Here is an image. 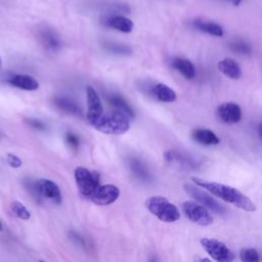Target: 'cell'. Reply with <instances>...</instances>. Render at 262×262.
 <instances>
[{
  "label": "cell",
  "instance_id": "5b68a950",
  "mask_svg": "<svg viewBox=\"0 0 262 262\" xmlns=\"http://www.w3.org/2000/svg\"><path fill=\"white\" fill-rule=\"evenodd\" d=\"M201 245L205 251L217 262H233L234 254L229 250V248L222 242L204 237L201 239Z\"/></svg>",
  "mask_w": 262,
  "mask_h": 262
},
{
  "label": "cell",
  "instance_id": "d4e9b609",
  "mask_svg": "<svg viewBox=\"0 0 262 262\" xmlns=\"http://www.w3.org/2000/svg\"><path fill=\"white\" fill-rule=\"evenodd\" d=\"M104 48L113 53H116V54H129L131 53V48L127 45H124V44H119V43H113V42H106L104 43Z\"/></svg>",
  "mask_w": 262,
  "mask_h": 262
},
{
  "label": "cell",
  "instance_id": "ba28073f",
  "mask_svg": "<svg viewBox=\"0 0 262 262\" xmlns=\"http://www.w3.org/2000/svg\"><path fill=\"white\" fill-rule=\"evenodd\" d=\"M120 195V189L114 184L99 185L92 192L89 199L96 205L106 206L111 205L118 200Z\"/></svg>",
  "mask_w": 262,
  "mask_h": 262
},
{
  "label": "cell",
  "instance_id": "e575fe53",
  "mask_svg": "<svg viewBox=\"0 0 262 262\" xmlns=\"http://www.w3.org/2000/svg\"><path fill=\"white\" fill-rule=\"evenodd\" d=\"M0 67H1V57H0Z\"/></svg>",
  "mask_w": 262,
  "mask_h": 262
},
{
  "label": "cell",
  "instance_id": "7c38bea8",
  "mask_svg": "<svg viewBox=\"0 0 262 262\" xmlns=\"http://www.w3.org/2000/svg\"><path fill=\"white\" fill-rule=\"evenodd\" d=\"M38 38L41 44L49 51H57L61 46L57 34L51 28L44 27L40 29L38 32Z\"/></svg>",
  "mask_w": 262,
  "mask_h": 262
},
{
  "label": "cell",
  "instance_id": "8fae6325",
  "mask_svg": "<svg viewBox=\"0 0 262 262\" xmlns=\"http://www.w3.org/2000/svg\"><path fill=\"white\" fill-rule=\"evenodd\" d=\"M218 118L227 124H234L242 119V108L237 103L225 102L217 108Z\"/></svg>",
  "mask_w": 262,
  "mask_h": 262
},
{
  "label": "cell",
  "instance_id": "cb8c5ba5",
  "mask_svg": "<svg viewBox=\"0 0 262 262\" xmlns=\"http://www.w3.org/2000/svg\"><path fill=\"white\" fill-rule=\"evenodd\" d=\"M242 262H259V253L254 248H245L239 253Z\"/></svg>",
  "mask_w": 262,
  "mask_h": 262
},
{
  "label": "cell",
  "instance_id": "ffe728a7",
  "mask_svg": "<svg viewBox=\"0 0 262 262\" xmlns=\"http://www.w3.org/2000/svg\"><path fill=\"white\" fill-rule=\"evenodd\" d=\"M152 94L157 97V99L163 102H173L176 100L175 91L163 83L156 84L152 87Z\"/></svg>",
  "mask_w": 262,
  "mask_h": 262
},
{
  "label": "cell",
  "instance_id": "8992f818",
  "mask_svg": "<svg viewBox=\"0 0 262 262\" xmlns=\"http://www.w3.org/2000/svg\"><path fill=\"white\" fill-rule=\"evenodd\" d=\"M183 189L189 196H191L193 200H195L202 206L211 210L212 212H214L216 214H224L225 213V208L217 200H215L211 194L202 190L198 186L185 183L183 185Z\"/></svg>",
  "mask_w": 262,
  "mask_h": 262
},
{
  "label": "cell",
  "instance_id": "6da1fadb",
  "mask_svg": "<svg viewBox=\"0 0 262 262\" xmlns=\"http://www.w3.org/2000/svg\"><path fill=\"white\" fill-rule=\"evenodd\" d=\"M191 180L194 184H196V186L205 188V190L211 194L223 200L226 203H230L244 211L253 212L256 210L255 204L247 195L232 186L209 181L199 177H191Z\"/></svg>",
  "mask_w": 262,
  "mask_h": 262
},
{
  "label": "cell",
  "instance_id": "d6986e66",
  "mask_svg": "<svg viewBox=\"0 0 262 262\" xmlns=\"http://www.w3.org/2000/svg\"><path fill=\"white\" fill-rule=\"evenodd\" d=\"M106 25L123 33H130L133 30L132 20L123 15H112L107 18Z\"/></svg>",
  "mask_w": 262,
  "mask_h": 262
},
{
  "label": "cell",
  "instance_id": "603a6c76",
  "mask_svg": "<svg viewBox=\"0 0 262 262\" xmlns=\"http://www.w3.org/2000/svg\"><path fill=\"white\" fill-rule=\"evenodd\" d=\"M130 168L132 172L138 177L143 180H146L149 178V173L145 165L138 159H131L130 160Z\"/></svg>",
  "mask_w": 262,
  "mask_h": 262
},
{
  "label": "cell",
  "instance_id": "83f0119b",
  "mask_svg": "<svg viewBox=\"0 0 262 262\" xmlns=\"http://www.w3.org/2000/svg\"><path fill=\"white\" fill-rule=\"evenodd\" d=\"M66 141L67 143L74 149H77L79 147V138L77 135L73 134L72 132H68L66 134Z\"/></svg>",
  "mask_w": 262,
  "mask_h": 262
},
{
  "label": "cell",
  "instance_id": "9a60e30c",
  "mask_svg": "<svg viewBox=\"0 0 262 262\" xmlns=\"http://www.w3.org/2000/svg\"><path fill=\"white\" fill-rule=\"evenodd\" d=\"M218 69L230 79H238L242 76V69L239 64L234 59L229 57L220 60L218 62Z\"/></svg>",
  "mask_w": 262,
  "mask_h": 262
},
{
  "label": "cell",
  "instance_id": "52a82bcc",
  "mask_svg": "<svg viewBox=\"0 0 262 262\" xmlns=\"http://www.w3.org/2000/svg\"><path fill=\"white\" fill-rule=\"evenodd\" d=\"M181 207L184 215L191 222L196 223L201 226H209L213 223V216L204 206L195 202L186 201L182 203Z\"/></svg>",
  "mask_w": 262,
  "mask_h": 262
},
{
  "label": "cell",
  "instance_id": "484cf974",
  "mask_svg": "<svg viewBox=\"0 0 262 262\" xmlns=\"http://www.w3.org/2000/svg\"><path fill=\"white\" fill-rule=\"evenodd\" d=\"M11 210L14 213V215L23 220H28L31 217L30 212L27 210V208L19 202L14 201L11 203Z\"/></svg>",
  "mask_w": 262,
  "mask_h": 262
},
{
  "label": "cell",
  "instance_id": "836d02e7",
  "mask_svg": "<svg viewBox=\"0 0 262 262\" xmlns=\"http://www.w3.org/2000/svg\"><path fill=\"white\" fill-rule=\"evenodd\" d=\"M2 230V225H1V222H0V231Z\"/></svg>",
  "mask_w": 262,
  "mask_h": 262
},
{
  "label": "cell",
  "instance_id": "d590c367",
  "mask_svg": "<svg viewBox=\"0 0 262 262\" xmlns=\"http://www.w3.org/2000/svg\"><path fill=\"white\" fill-rule=\"evenodd\" d=\"M150 262H156V261H155V260H151V261H150Z\"/></svg>",
  "mask_w": 262,
  "mask_h": 262
},
{
  "label": "cell",
  "instance_id": "2e32d148",
  "mask_svg": "<svg viewBox=\"0 0 262 262\" xmlns=\"http://www.w3.org/2000/svg\"><path fill=\"white\" fill-rule=\"evenodd\" d=\"M191 136L196 142L203 145H216L220 141L218 136L213 131L204 128H198L192 130Z\"/></svg>",
  "mask_w": 262,
  "mask_h": 262
},
{
  "label": "cell",
  "instance_id": "4dcf8cb0",
  "mask_svg": "<svg viewBox=\"0 0 262 262\" xmlns=\"http://www.w3.org/2000/svg\"><path fill=\"white\" fill-rule=\"evenodd\" d=\"M195 262H212V261L209 260L208 258H201V259H198Z\"/></svg>",
  "mask_w": 262,
  "mask_h": 262
},
{
  "label": "cell",
  "instance_id": "f1b7e54d",
  "mask_svg": "<svg viewBox=\"0 0 262 262\" xmlns=\"http://www.w3.org/2000/svg\"><path fill=\"white\" fill-rule=\"evenodd\" d=\"M6 162L12 168H18L21 166V160L17 156L10 152L6 155Z\"/></svg>",
  "mask_w": 262,
  "mask_h": 262
},
{
  "label": "cell",
  "instance_id": "4fadbf2b",
  "mask_svg": "<svg viewBox=\"0 0 262 262\" xmlns=\"http://www.w3.org/2000/svg\"><path fill=\"white\" fill-rule=\"evenodd\" d=\"M165 159L170 163H177L184 169H195L198 167V163L192 158L178 150L166 151Z\"/></svg>",
  "mask_w": 262,
  "mask_h": 262
},
{
  "label": "cell",
  "instance_id": "277c9868",
  "mask_svg": "<svg viewBox=\"0 0 262 262\" xmlns=\"http://www.w3.org/2000/svg\"><path fill=\"white\" fill-rule=\"evenodd\" d=\"M75 180L80 193L87 198L99 186V175L96 172H90L84 167L76 168Z\"/></svg>",
  "mask_w": 262,
  "mask_h": 262
},
{
  "label": "cell",
  "instance_id": "30bf717a",
  "mask_svg": "<svg viewBox=\"0 0 262 262\" xmlns=\"http://www.w3.org/2000/svg\"><path fill=\"white\" fill-rule=\"evenodd\" d=\"M34 185L37 194L45 196L56 204H59L61 202L60 190L53 181L48 179H39L34 182Z\"/></svg>",
  "mask_w": 262,
  "mask_h": 262
},
{
  "label": "cell",
  "instance_id": "44dd1931",
  "mask_svg": "<svg viewBox=\"0 0 262 262\" xmlns=\"http://www.w3.org/2000/svg\"><path fill=\"white\" fill-rule=\"evenodd\" d=\"M54 104L61 111L66 112L67 114L75 115V116H81L82 111L80 106L72 99L68 97H62V96H56L53 99Z\"/></svg>",
  "mask_w": 262,
  "mask_h": 262
},
{
  "label": "cell",
  "instance_id": "e0dca14e",
  "mask_svg": "<svg viewBox=\"0 0 262 262\" xmlns=\"http://www.w3.org/2000/svg\"><path fill=\"white\" fill-rule=\"evenodd\" d=\"M172 67L186 79H192L195 75V68L193 63L186 58H174L172 61Z\"/></svg>",
  "mask_w": 262,
  "mask_h": 262
},
{
  "label": "cell",
  "instance_id": "7402d4cb",
  "mask_svg": "<svg viewBox=\"0 0 262 262\" xmlns=\"http://www.w3.org/2000/svg\"><path fill=\"white\" fill-rule=\"evenodd\" d=\"M107 101L112 105H114L117 111H120V112L126 114L129 118L134 117V111L121 95H112L111 97L107 98Z\"/></svg>",
  "mask_w": 262,
  "mask_h": 262
},
{
  "label": "cell",
  "instance_id": "1f68e13d",
  "mask_svg": "<svg viewBox=\"0 0 262 262\" xmlns=\"http://www.w3.org/2000/svg\"><path fill=\"white\" fill-rule=\"evenodd\" d=\"M258 133H259V136L260 138L262 139V124L259 125V128H258Z\"/></svg>",
  "mask_w": 262,
  "mask_h": 262
},
{
  "label": "cell",
  "instance_id": "8d00e7d4",
  "mask_svg": "<svg viewBox=\"0 0 262 262\" xmlns=\"http://www.w3.org/2000/svg\"><path fill=\"white\" fill-rule=\"evenodd\" d=\"M40 262H43V261H40Z\"/></svg>",
  "mask_w": 262,
  "mask_h": 262
},
{
  "label": "cell",
  "instance_id": "ac0fdd59",
  "mask_svg": "<svg viewBox=\"0 0 262 262\" xmlns=\"http://www.w3.org/2000/svg\"><path fill=\"white\" fill-rule=\"evenodd\" d=\"M193 27L201 32H204L216 37H221L224 34L223 28L219 24H216L214 21L195 19L193 20Z\"/></svg>",
  "mask_w": 262,
  "mask_h": 262
},
{
  "label": "cell",
  "instance_id": "7a4b0ae2",
  "mask_svg": "<svg viewBox=\"0 0 262 262\" xmlns=\"http://www.w3.org/2000/svg\"><path fill=\"white\" fill-rule=\"evenodd\" d=\"M91 126L105 134L120 135L129 130L130 123L129 117L126 114L116 110L111 113H103V115Z\"/></svg>",
  "mask_w": 262,
  "mask_h": 262
},
{
  "label": "cell",
  "instance_id": "3957f363",
  "mask_svg": "<svg viewBox=\"0 0 262 262\" xmlns=\"http://www.w3.org/2000/svg\"><path fill=\"white\" fill-rule=\"evenodd\" d=\"M146 209L163 222H175L180 218L178 208L163 196H151L145 201Z\"/></svg>",
  "mask_w": 262,
  "mask_h": 262
},
{
  "label": "cell",
  "instance_id": "f546056e",
  "mask_svg": "<svg viewBox=\"0 0 262 262\" xmlns=\"http://www.w3.org/2000/svg\"><path fill=\"white\" fill-rule=\"evenodd\" d=\"M27 123L29 126H31L32 128L34 129H38V130H43L44 129V124L40 121V120H37V119H28L27 120Z\"/></svg>",
  "mask_w": 262,
  "mask_h": 262
},
{
  "label": "cell",
  "instance_id": "4316f807",
  "mask_svg": "<svg viewBox=\"0 0 262 262\" xmlns=\"http://www.w3.org/2000/svg\"><path fill=\"white\" fill-rule=\"evenodd\" d=\"M230 49L233 52H235L237 54H242V55H248L251 53L250 45H248L246 42H244L242 40H234L233 42H231Z\"/></svg>",
  "mask_w": 262,
  "mask_h": 262
},
{
  "label": "cell",
  "instance_id": "5bb4252c",
  "mask_svg": "<svg viewBox=\"0 0 262 262\" xmlns=\"http://www.w3.org/2000/svg\"><path fill=\"white\" fill-rule=\"evenodd\" d=\"M8 83L16 88L23 89V90H28V91H34L39 88V82L29 76V75H15L12 76L9 80Z\"/></svg>",
  "mask_w": 262,
  "mask_h": 262
},
{
  "label": "cell",
  "instance_id": "9c48e42d",
  "mask_svg": "<svg viewBox=\"0 0 262 262\" xmlns=\"http://www.w3.org/2000/svg\"><path fill=\"white\" fill-rule=\"evenodd\" d=\"M87 120L92 125L103 115L100 98L92 87H87Z\"/></svg>",
  "mask_w": 262,
  "mask_h": 262
},
{
  "label": "cell",
  "instance_id": "d6a6232c",
  "mask_svg": "<svg viewBox=\"0 0 262 262\" xmlns=\"http://www.w3.org/2000/svg\"><path fill=\"white\" fill-rule=\"evenodd\" d=\"M229 1H231L234 5H238L242 2V0H229Z\"/></svg>",
  "mask_w": 262,
  "mask_h": 262
}]
</instances>
